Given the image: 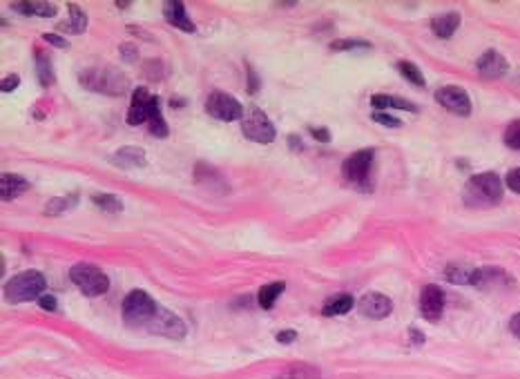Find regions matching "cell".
<instances>
[{
    "mask_svg": "<svg viewBox=\"0 0 520 379\" xmlns=\"http://www.w3.org/2000/svg\"><path fill=\"white\" fill-rule=\"evenodd\" d=\"M505 183L496 172L473 174L464 185V203L473 208H489L503 201Z\"/></svg>",
    "mask_w": 520,
    "mask_h": 379,
    "instance_id": "cell-1",
    "label": "cell"
},
{
    "mask_svg": "<svg viewBox=\"0 0 520 379\" xmlns=\"http://www.w3.org/2000/svg\"><path fill=\"white\" fill-rule=\"evenodd\" d=\"M79 81L83 87L99 92V94H108V96H123V94L130 90V78H127L121 69H116L112 65L83 69Z\"/></svg>",
    "mask_w": 520,
    "mask_h": 379,
    "instance_id": "cell-2",
    "label": "cell"
},
{
    "mask_svg": "<svg viewBox=\"0 0 520 379\" xmlns=\"http://www.w3.org/2000/svg\"><path fill=\"white\" fill-rule=\"evenodd\" d=\"M47 281L38 270H23L5 283V299L12 303H27L38 301L42 297Z\"/></svg>",
    "mask_w": 520,
    "mask_h": 379,
    "instance_id": "cell-3",
    "label": "cell"
},
{
    "mask_svg": "<svg viewBox=\"0 0 520 379\" xmlns=\"http://www.w3.org/2000/svg\"><path fill=\"white\" fill-rule=\"evenodd\" d=\"M70 279L85 297H101L110 290V277L99 266L92 263H76L70 270Z\"/></svg>",
    "mask_w": 520,
    "mask_h": 379,
    "instance_id": "cell-4",
    "label": "cell"
},
{
    "mask_svg": "<svg viewBox=\"0 0 520 379\" xmlns=\"http://www.w3.org/2000/svg\"><path fill=\"white\" fill-rule=\"evenodd\" d=\"M156 301L145 290H132L123 299V319L132 328H145L156 314Z\"/></svg>",
    "mask_w": 520,
    "mask_h": 379,
    "instance_id": "cell-5",
    "label": "cell"
},
{
    "mask_svg": "<svg viewBox=\"0 0 520 379\" xmlns=\"http://www.w3.org/2000/svg\"><path fill=\"white\" fill-rule=\"evenodd\" d=\"M241 132L246 139L254 141V143H261V145H268L275 141V125L270 123V119L263 114L257 105H250L243 112V119H241Z\"/></svg>",
    "mask_w": 520,
    "mask_h": 379,
    "instance_id": "cell-6",
    "label": "cell"
},
{
    "mask_svg": "<svg viewBox=\"0 0 520 379\" xmlns=\"http://www.w3.org/2000/svg\"><path fill=\"white\" fill-rule=\"evenodd\" d=\"M206 112L217 121H241L243 119V105L226 92H212L206 99Z\"/></svg>",
    "mask_w": 520,
    "mask_h": 379,
    "instance_id": "cell-7",
    "label": "cell"
},
{
    "mask_svg": "<svg viewBox=\"0 0 520 379\" xmlns=\"http://www.w3.org/2000/svg\"><path fill=\"white\" fill-rule=\"evenodd\" d=\"M375 159V150L373 147H364V150H357L351 156H346L342 163V176L348 183L355 185H366L368 174H371V165Z\"/></svg>",
    "mask_w": 520,
    "mask_h": 379,
    "instance_id": "cell-8",
    "label": "cell"
},
{
    "mask_svg": "<svg viewBox=\"0 0 520 379\" xmlns=\"http://www.w3.org/2000/svg\"><path fill=\"white\" fill-rule=\"evenodd\" d=\"M147 332L152 335H161V337H168V339H184L186 337V323L181 317H177L174 312H170L165 308L159 306L156 314L152 317V321L145 326Z\"/></svg>",
    "mask_w": 520,
    "mask_h": 379,
    "instance_id": "cell-9",
    "label": "cell"
},
{
    "mask_svg": "<svg viewBox=\"0 0 520 379\" xmlns=\"http://www.w3.org/2000/svg\"><path fill=\"white\" fill-rule=\"evenodd\" d=\"M438 105H442L444 110H449L455 117H469L471 114V96L466 94V90L458 85H444L436 94H433Z\"/></svg>",
    "mask_w": 520,
    "mask_h": 379,
    "instance_id": "cell-10",
    "label": "cell"
},
{
    "mask_svg": "<svg viewBox=\"0 0 520 379\" xmlns=\"http://www.w3.org/2000/svg\"><path fill=\"white\" fill-rule=\"evenodd\" d=\"M420 312L422 317L436 323L440 321L442 312H444V292L440 286H436V283H429V286H424L422 292H420Z\"/></svg>",
    "mask_w": 520,
    "mask_h": 379,
    "instance_id": "cell-11",
    "label": "cell"
},
{
    "mask_svg": "<svg viewBox=\"0 0 520 379\" xmlns=\"http://www.w3.org/2000/svg\"><path fill=\"white\" fill-rule=\"evenodd\" d=\"M357 310L362 317L368 319H384L393 312V301L382 292H366L362 299L357 301Z\"/></svg>",
    "mask_w": 520,
    "mask_h": 379,
    "instance_id": "cell-12",
    "label": "cell"
},
{
    "mask_svg": "<svg viewBox=\"0 0 520 379\" xmlns=\"http://www.w3.org/2000/svg\"><path fill=\"white\" fill-rule=\"evenodd\" d=\"M476 69H478V74L482 78L496 81V78H503L505 74L509 71V62H507V58L501 54V51L487 49L485 54L476 60Z\"/></svg>",
    "mask_w": 520,
    "mask_h": 379,
    "instance_id": "cell-13",
    "label": "cell"
},
{
    "mask_svg": "<svg viewBox=\"0 0 520 379\" xmlns=\"http://www.w3.org/2000/svg\"><path fill=\"white\" fill-rule=\"evenodd\" d=\"M514 279L507 275L505 270L487 266V268H473L469 286L476 288H489V286H512Z\"/></svg>",
    "mask_w": 520,
    "mask_h": 379,
    "instance_id": "cell-14",
    "label": "cell"
},
{
    "mask_svg": "<svg viewBox=\"0 0 520 379\" xmlns=\"http://www.w3.org/2000/svg\"><path fill=\"white\" fill-rule=\"evenodd\" d=\"M110 163L121 167V170H139V167L147 165V154L143 147H121V150L110 154Z\"/></svg>",
    "mask_w": 520,
    "mask_h": 379,
    "instance_id": "cell-15",
    "label": "cell"
},
{
    "mask_svg": "<svg viewBox=\"0 0 520 379\" xmlns=\"http://www.w3.org/2000/svg\"><path fill=\"white\" fill-rule=\"evenodd\" d=\"M150 101H152V94L145 87H136L132 92V103H130V110H127V125L136 128V125L147 123V108H150Z\"/></svg>",
    "mask_w": 520,
    "mask_h": 379,
    "instance_id": "cell-16",
    "label": "cell"
},
{
    "mask_svg": "<svg viewBox=\"0 0 520 379\" xmlns=\"http://www.w3.org/2000/svg\"><path fill=\"white\" fill-rule=\"evenodd\" d=\"M163 16H165L168 23L177 29L188 31V34H195L197 31V25L193 23V18L188 16L184 3H179V0H170V3L163 5Z\"/></svg>",
    "mask_w": 520,
    "mask_h": 379,
    "instance_id": "cell-17",
    "label": "cell"
},
{
    "mask_svg": "<svg viewBox=\"0 0 520 379\" xmlns=\"http://www.w3.org/2000/svg\"><path fill=\"white\" fill-rule=\"evenodd\" d=\"M29 190V181L20 174L5 172L0 176V194H3V201H12V199L20 196Z\"/></svg>",
    "mask_w": 520,
    "mask_h": 379,
    "instance_id": "cell-18",
    "label": "cell"
},
{
    "mask_svg": "<svg viewBox=\"0 0 520 379\" xmlns=\"http://www.w3.org/2000/svg\"><path fill=\"white\" fill-rule=\"evenodd\" d=\"M147 130H150V134L156 136V139H165V136L170 134L168 123H165L163 112H161V101H159V96H152L150 108H147Z\"/></svg>",
    "mask_w": 520,
    "mask_h": 379,
    "instance_id": "cell-19",
    "label": "cell"
},
{
    "mask_svg": "<svg viewBox=\"0 0 520 379\" xmlns=\"http://www.w3.org/2000/svg\"><path fill=\"white\" fill-rule=\"evenodd\" d=\"M458 27H460V14L458 12L440 14L431 20V31L438 38H451L455 31H458Z\"/></svg>",
    "mask_w": 520,
    "mask_h": 379,
    "instance_id": "cell-20",
    "label": "cell"
},
{
    "mask_svg": "<svg viewBox=\"0 0 520 379\" xmlns=\"http://www.w3.org/2000/svg\"><path fill=\"white\" fill-rule=\"evenodd\" d=\"M67 20L58 25V31H67V34H83L85 27H88V16H85L83 9L76 3L67 5Z\"/></svg>",
    "mask_w": 520,
    "mask_h": 379,
    "instance_id": "cell-21",
    "label": "cell"
},
{
    "mask_svg": "<svg viewBox=\"0 0 520 379\" xmlns=\"http://www.w3.org/2000/svg\"><path fill=\"white\" fill-rule=\"evenodd\" d=\"M371 105L380 112V110H407V112H418V105H413L407 99L400 96H389V94H373L371 96Z\"/></svg>",
    "mask_w": 520,
    "mask_h": 379,
    "instance_id": "cell-22",
    "label": "cell"
},
{
    "mask_svg": "<svg viewBox=\"0 0 520 379\" xmlns=\"http://www.w3.org/2000/svg\"><path fill=\"white\" fill-rule=\"evenodd\" d=\"M275 379H322V375H320V368L313 364L295 362L291 366H286Z\"/></svg>",
    "mask_w": 520,
    "mask_h": 379,
    "instance_id": "cell-23",
    "label": "cell"
},
{
    "mask_svg": "<svg viewBox=\"0 0 520 379\" xmlns=\"http://www.w3.org/2000/svg\"><path fill=\"white\" fill-rule=\"evenodd\" d=\"M14 12L23 16H40V18H51L56 16L58 5L56 3H14Z\"/></svg>",
    "mask_w": 520,
    "mask_h": 379,
    "instance_id": "cell-24",
    "label": "cell"
},
{
    "mask_svg": "<svg viewBox=\"0 0 520 379\" xmlns=\"http://www.w3.org/2000/svg\"><path fill=\"white\" fill-rule=\"evenodd\" d=\"M355 306V299L351 297V294H335V297H331L322 308V314L324 317H339V314H346L351 312Z\"/></svg>",
    "mask_w": 520,
    "mask_h": 379,
    "instance_id": "cell-25",
    "label": "cell"
},
{
    "mask_svg": "<svg viewBox=\"0 0 520 379\" xmlns=\"http://www.w3.org/2000/svg\"><path fill=\"white\" fill-rule=\"evenodd\" d=\"M36 76H38V83L42 87H51L56 83V74H54V65H51V58L42 49H36Z\"/></svg>",
    "mask_w": 520,
    "mask_h": 379,
    "instance_id": "cell-26",
    "label": "cell"
},
{
    "mask_svg": "<svg viewBox=\"0 0 520 379\" xmlns=\"http://www.w3.org/2000/svg\"><path fill=\"white\" fill-rule=\"evenodd\" d=\"M79 203V194H65V196H54L45 203V214L47 217H58L74 210Z\"/></svg>",
    "mask_w": 520,
    "mask_h": 379,
    "instance_id": "cell-27",
    "label": "cell"
},
{
    "mask_svg": "<svg viewBox=\"0 0 520 379\" xmlns=\"http://www.w3.org/2000/svg\"><path fill=\"white\" fill-rule=\"evenodd\" d=\"M286 290V283L284 281H273V283H266L259 294H257V301H259V308L263 310H270L275 306V301L279 299V294Z\"/></svg>",
    "mask_w": 520,
    "mask_h": 379,
    "instance_id": "cell-28",
    "label": "cell"
},
{
    "mask_svg": "<svg viewBox=\"0 0 520 379\" xmlns=\"http://www.w3.org/2000/svg\"><path fill=\"white\" fill-rule=\"evenodd\" d=\"M398 71L411 83V85H416V87H424V85H427V81H424V74H422V69L416 65V62L398 60Z\"/></svg>",
    "mask_w": 520,
    "mask_h": 379,
    "instance_id": "cell-29",
    "label": "cell"
},
{
    "mask_svg": "<svg viewBox=\"0 0 520 379\" xmlns=\"http://www.w3.org/2000/svg\"><path fill=\"white\" fill-rule=\"evenodd\" d=\"M92 203L101 208L103 212H121L123 210V201L116 194H108V192H99L92 194Z\"/></svg>",
    "mask_w": 520,
    "mask_h": 379,
    "instance_id": "cell-30",
    "label": "cell"
},
{
    "mask_svg": "<svg viewBox=\"0 0 520 379\" xmlns=\"http://www.w3.org/2000/svg\"><path fill=\"white\" fill-rule=\"evenodd\" d=\"M333 51H351V49H371L368 40L362 38H342V40H333L331 43Z\"/></svg>",
    "mask_w": 520,
    "mask_h": 379,
    "instance_id": "cell-31",
    "label": "cell"
},
{
    "mask_svg": "<svg viewBox=\"0 0 520 379\" xmlns=\"http://www.w3.org/2000/svg\"><path fill=\"white\" fill-rule=\"evenodd\" d=\"M471 272H473V268H464V266H455V263H451V266L444 270V277H447L451 283H469Z\"/></svg>",
    "mask_w": 520,
    "mask_h": 379,
    "instance_id": "cell-32",
    "label": "cell"
},
{
    "mask_svg": "<svg viewBox=\"0 0 520 379\" xmlns=\"http://www.w3.org/2000/svg\"><path fill=\"white\" fill-rule=\"evenodd\" d=\"M503 141H505V145L509 147V150H518L520 152V119L512 121L507 125V130L503 134Z\"/></svg>",
    "mask_w": 520,
    "mask_h": 379,
    "instance_id": "cell-33",
    "label": "cell"
},
{
    "mask_svg": "<svg viewBox=\"0 0 520 379\" xmlns=\"http://www.w3.org/2000/svg\"><path fill=\"white\" fill-rule=\"evenodd\" d=\"M143 74L150 81H161L163 76H165V65L161 60H145V65H143Z\"/></svg>",
    "mask_w": 520,
    "mask_h": 379,
    "instance_id": "cell-34",
    "label": "cell"
},
{
    "mask_svg": "<svg viewBox=\"0 0 520 379\" xmlns=\"http://www.w3.org/2000/svg\"><path fill=\"white\" fill-rule=\"evenodd\" d=\"M373 121L380 123V125H384V128H400V125H402L400 119L391 117V114H384V112H373Z\"/></svg>",
    "mask_w": 520,
    "mask_h": 379,
    "instance_id": "cell-35",
    "label": "cell"
},
{
    "mask_svg": "<svg viewBox=\"0 0 520 379\" xmlns=\"http://www.w3.org/2000/svg\"><path fill=\"white\" fill-rule=\"evenodd\" d=\"M505 185L512 190V192L520 194V167H516V170H509L507 176H505Z\"/></svg>",
    "mask_w": 520,
    "mask_h": 379,
    "instance_id": "cell-36",
    "label": "cell"
},
{
    "mask_svg": "<svg viewBox=\"0 0 520 379\" xmlns=\"http://www.w3.org/2000/svg\"><path fill=\"white\" fill-rule=\"evenodd\" d=\"M18 87H20V76H18V74H9V76H5L3 81H0V90H3L5 94L14 92Z\"/></svg>",
    "mask_w": 520,
    "mask_h": 379,
    "instance_id": "cell-37",
    "label": "cell"
},
{
    "mask_svg": "<svg viewBox=\"0 0 520 379\" xmlns=\"http://www.w3.org/2000/svg\"><path fill=\"white\" fill-rule=\"evenodd\" d=\"M38 306H40L42 310H49V312H56V308H58V303H56V297H54V294H42V297L38 299Z\"/></svg>",
    "mask_w": 520,
    "mask_h": 379,
    "instance_id": "cell-38",
    "label": "cell"
},
{
    "mask_svg": "<svg viewBox=\"0 0 520 379\" xmlns=\"http://www.w3.org/2000/svg\"><path fill=\"white\" fill-rule=\"evenodd\" d=\"M42 40L45 43H49V45H54V47H58V49H67L70 47V43L63 36H58V34H42Z\"/></svg>",
    "mask_w": 520,
    "mask_h": 379,
    "instance_id": "cell-39",
    "label": "cell"
},
{
    "mask_svg": "<svg viewBox=\"0 0 520 379\" xmlns=\"http://www.w3.org/2000/svg\"><path fill=\"white\" fill-rule=\"evenodd\" d=\"M119 51H121L123 60H127V62H134L136 58H139V51H136V47H134V45H130V43H123Z\"/></svg>",
    "mask_w": 520,
    "mask_h": 379,
    "instance_id": "cell-40",
    "label": "cell"
},
{
    "mask_svg": "<svg viewBox=\"0 0 520 379\" xmlns=\"http://www.w3.org/2000/svg\"><path fill=\"white\" fill-rule=\"evenodd\" d=\"M246 74H248V92L250 94H257L259 92V76H257V71H254L250 65L246 67Z\"/></svg>",
    "mask_w": 520,
    "mask_h": 379,
    "instance_id": "cell-41",
    "label": "cell"
},
{
    "mask_svg": "<svg viewBox=\"0 0 520 379\" xmlns=\"http://www.w3.org/2000/svg\"><path fill=\"white\" fill-rule=\"evenodd\" d=\"M309 132H311L313 139H317L320 143H328V141H331V132H328L326 128H311Z\"/></svg>",
    "mask_w": 520,
    "mask_h": 379,
    "instance_id": "cell-42",
    "label": "cell"
},
{
    "mask_svg": "<svg viewBox=\"0 0 520 379\" xmlns=\"http://www.w3.org/2000/svg\"><path fill=\"white\" fill-rule=\"evenodd\" d=\"M297 339V332L295 330H282L277 332V342L279 344H293Z\"/></svg>",
    "mask_w": 520,
    "mask_h": 379,
    "instance_id": "cell-43",
    "label": "cell"
},
{
    "mask_svg": "<svg viewBox=\"0 0 520 379\" xmlns=\"http://www.w3.org/2000/svg\"><path fill=\"white\" fill-rule=\"evenodd\" d=\"M509 330H512L514 337H518L520 339V312H516L512 319H509Z\"/></svg>",
    "mask_w": 520,
    "mask_h": 379,
    "instance_id": "cell-44",
    "label": "cell"
},
{
    "mask_svg": "<svg viewBox=\"0 0 520 379\" xmlns=\"http://www.w3.org/2000/svg\"><path fill=\"white\" fill-rule=\"evenodd\" d=\"M289 143H291L293 150H304V145H302V139H300V136L291 134V136H289Z\"/></svg>",
    "mask_w": 520,
    "mask_h": 379,
    "instance_id": "cell-45",
    "label": "cell"
},
{
    "mask_svg": "<svg viewBox=\"0 0 520 379\" xmlns=\"http://www.w3.org/2000/svg\"><path fill=\"white\" fill-rule=\"evenodd\" d=\"M409 335H411V339L416 342V344H424V335H422L418 328H411V330H409Z\"/></svg>",
    "mask_w": 520,
    "mask_h": 379,
    "instance_id": "cell-46",
    "label": "cell"
},
{
    "mask_svg": "<svg viewBox=\"0 0 520 379\" xmlns=\"http://www.w3.org/2000/svg\"><path fill=\"white\" fill-rule=\"evenodd\" d=\"M130 5H132V3H121V0H116V7H119V9H127Z\"/></svg>",
    "mask_w": 520,
    "mask_h": 379,
    "instance_id": "cell-47",
    "label": "cell"
}]
</instances>
